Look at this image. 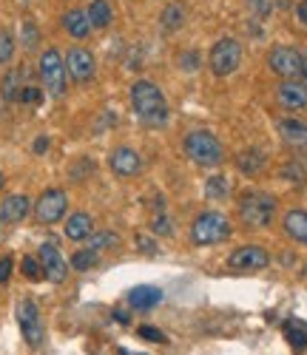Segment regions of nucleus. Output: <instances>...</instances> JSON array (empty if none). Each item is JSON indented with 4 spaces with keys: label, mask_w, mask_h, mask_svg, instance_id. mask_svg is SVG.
Returning a JSON list of instances; mask_svg holds the SVG:
<instances>
[{
    "label": "nucleus",
    "mask_w": 307,
    "mask_h": 355,
    "mask_svg": "<svg viewBox=\"0 0 307 355\" xmlns=\"http://www.w3.org/2000/svg\"><path fill=\"white\" fill-rule=\"evenodd\" d=\"M131 105H134V114L145 125H165L168 123V103H165V94L160 92L157 83L137 80L131 85Z\"/></svg>",
    "instance_id": "nucleus-1"
},
{
    "label": "nucleus",
    "mask_w": 307,
    "mask_h": 355,
    "mask_svg": "<svg viewBox=\"0 0 307 355\" xmlns=\"http://www.w3.org/2000/svg\"><path fill=\"white\" fill-rule=\"evenodd\" d=\"M231 236V222L225 214L219 211H205L194 219L191 225V242L197 248H210V245H219Z\"/></svg>",
    "instance_id": "nucleus-2"
},
{
    "label": "nucleus",
    "mask_w": 307,
    "mask_h": 355,
    "mask_svg": "<svg viewBox=\"0 0 307 355\" xmlns=\"http://www.w3.org/2000/svg\"><path fill=\"white\" fill-rule=\"evenodd\" d=\"M276 214V199L265 191H244L239 196V216L248 227H265L270 225Z\"/></svg>",
    "instance_id": "nucleus-3"
},
{
    "label": "nucleus",
    "mask_w": 307,
    "mask_h": 355,
    "mask_svg": "<svg viewBox=\"0 0 307 355\" xmlns=\"http://www.w3.org/2000/svg\"><path fill=\"white\" fill-rule=\"evenodd\" d=\"M185 154H188L191 162L205 165V168L219 165L222 157H225V154H222V142L213 137L210 131H205V128H197V131H191V134L185 137Z\"/></svg>",
    "instance_id": "nucleus-4"
},
{
    "label": "nucleus",
    "mask_w": 307,
    "mask_h": 355,
    "mask_svg": "<svg viewBox=\"0 0 307 355\" xmlns=\"http://www.w3.org/2000/svg\"><path fill=\"white\" fill-rule=\"evenodd\" d=\"M40 80L46 85V92L51 97H63L66 94V83H69V71H66V60L57 49H46L40 54Z\"/></svg>",
    "instance_id": "nucleus-5"
},
{
    "label": "nucleus",
    "mask_w": 307,
    "mask_h": 355,
    "mask_svg": "<svg viewBox=\"0 0 307 355\" xmlns=\"http://www.w3.org/2000/svg\"><path fill=\"white\" fill-rule=\"evenodd\" d=\"M208 63H210V71L217 74V77H231L242 66V43L233 40V37L219 40L217 46L210 49Z\"/></svg>",
    "instance_id": "nucleus-6"
},
{
    "label": "nucleus",
    "mask_w": 307,
    "mask_h": 355,
    "mask_svg": "<svg viewBox=\"0 0 307 355\" xmlns=\"http://www.w3.org/2000/svg\"><path fill=\"white\" fill-rule=\"evenodd\" d=\"M267 66L282 80H299V77H304V54L290 46H276L267 54Z\"/></svg>",
    "instance_id": "nucleus-7"
},
{
    "label": "nucleus",
    "mask_w": 307,
    "mask_h": 355,
    "mask_svg": "<svg viewBox=\"0 0 307 355\" xmlns=\"http://www.w3.org/2000/svg\"><path fill=\"white\" fill-rule=\"evenodd\" d=\"M17 324H20V333L26 338L28 347H40L43 344V318L40 310L32 299H20L17 302Z\"/></svg>",
    "instance_id": "nucleus-8"
},
{
    "label": "nucleus",
    "mask_w": 307,
    "mask_h": 355,
    "mask_svg": "<svg viewBox=\"0 0 307 355\" xmlns=\"http://www.w3.org/2000/svg\"><path fill=\"white\" fill-rule=\"evenodd\" d=\"M66 211H69V196H66V191L49 188V191L38 199V205H35V219H38L40 225H54V222H60V219L66 216Z\"/></svg>",
    "instance_id": "nucleus-9"
},
{
    "label": "nucleus",
    "mask_w": 307,
    "mask_h": 355,
    "mask_svg": "<svg viewBox=\"0 0 307 355\" xmlns=\"http://www.w3.org/2000/svg\"><path fill=\"white\" fill-rule=\"evenodd\" d=\"M40 264H43V273L51 284H63L66 276H69V261L63 259V253H60V248L54 242H43L40 245V253H38Z\"/></svg>",
    "instance_id": "nucleus-10"
},
{
    "label": "nucleus",
    "mask_w": 307,
    "mask_h": 355,
    "mask_svg": "<svg viewBox=\"0 0 307 355\" xmlns=\"http://www.w3.org/2000/svg\"><path fill=\"white\" fill-rule=\"evenodd\" d=\"M63 60H66V71H69V77L74 83H88L91 77H94V71H97L94 54H91L88 49H83V46L69 49V54L63 57Z\"/></svg>",
    "instance_id": "nucleus-11"
},
{
    "label": "nucleus",
    "mask_w": 307,
    "mask_h": 355,
    "mask_svg": "<svg viewBox=\"0 0 307 355\" xmlns=\"http://www.w3.org/2000/svg\"><path fill=\"white\" fill-rule=\"evenodd\" d=\"M228 264L233 270H265L270 264V256L265 248H256V245H248V248H239L228 256Z\"/></svg>",
    "instance_id": "nucleus-12"
},
{
    "label": "nucleus",
    "mask_w": 307,
    "mask_h": 355,
    "mask_svg": "<svg viewBox=\"0 0 307 355\" xmlns=\"http://www.w3.org/2000/svg\"><path fill=\"white\" fill-rule=\"evenodd\" d=\"M276 100L285 111H304L307 108V85L301 80H282L276 88Z\"/></svg>",
    "instance_id": "nucleus-13"
},
{
    "label": "nucleus",
    "mask_w": 307,
    "mask_h": 355,
    "mask_svg": "<svg viewBox=\"0 0 307 355\" xmlns=\"http://www.w3.org/2000/svg\"><path fill=\"white\" fill-rule=\"evenodd\" d=\"M108 165H111V171L119 176V180H131V176H137L140 171H142V159H140V154L134 151V148H117V151L111 154V159H108Z\"/></svg>",
    "instance_id": "nucleus-14"
},
{
    "label": "nucleus",
    "mask_w": 307,
    "mask_h": 355,
    "mask_svg": "<svg viewBox=\"0 0 307 355\" xmlns=\"http://www.w3.org/2000/svg\"><path fill=\"white\" fill-rule=\"evenodd\" d=\"M26 214H28V196H23V193L6 196L3 202H0V227H9V225L23 222Z\"/></svg>",
    "instance_id": "nucleus-15"
},
{
    "label": "nucleus",
    "mask_w": 307,
    "mask_h": 355,
    "mask_svg": "<svg viewBox=\"0 0 307 355\" xmlns=\"http://www.w3.org/2000/svg\"><path fill=\"white\" fill-rule=\"evenodd\" d=\"M279 134L293 148H304L307 145V123L293 120V116H285V120H279Z\"/></svg>",
    "instance_id": "nucleus-16"
},
{
    "label": "nucleus",
    "mask_w": 307,
    "mask_h": 355,
    "mask_svg": "<svg viewBox=\"0 0 307 355\" xmlns=\"http://www.w3.org/2000/svg\"><path fill=\"white\" fill-rule=\"evenodd\" d=\"M163 299V290L160 287H148V284H140L134 290H128V304L134 310H151L154 304H160Z\"/></svg>",
    "instance_id": "nucleus-17"
},
{
    "label": "nucleus",
    "mask_w": 307,
    "mask_h": 355,
    "mask_svg": "<svg viewBox=\"0 0 307 355\" xmlns=\"http://www.w3.org/2000/svg\"><path fill=\"white\" fill-rule=\"evenodd\" d=\"M63 28L74 37V40H85L91 35V20L83 9H72L63 15Z\"/></svg>",
    "instance_id": "nucleus-18"
},
{
    "label": "nucleus",
    "mask_w": 307,
    "mask_h": 355,
    "mask_svg": "<svg viewBox=\"0 0 307 355\" xmlns=\"http://www.w3.org/2000/svg\"><path fill=\"white\" fill-rule=\"evenodd\" d=\"M94 233V222H91V216L88 214H72L69 219H66V236L72 242H83V239H88V236Z\"/></svg>",
    "instance_id": "nucleus-19"
},
{
    "label": "nucleus",
    "mask_w": 307,
    "mask_h": 355,
    "mask_svg": "<svg viewBox=\"0 0 307 355\" xmlns=\"http://www.w3.org/2000/svg\"><path fill=\"white\" fill-rule=\"evenodd\" d=\"M236 165H239V171H242L244 176H256V173L265 171V165H267V154L259 151V148H251V151H242V154L236 157Z\"/></svg>",
    "instance_id": "nucleus-20"
},
{
    "label": "nucleus",
    "mask_w": 307,
    "mask_h": 355,
    "mask_svg": "<svg viewBox=\"0 0 307 355\" xmlns=\"http://www.w3.org/2000/svg\"><path fill=\"white\" fill-rule=\"evenodd\" d=\"M282 225H285V233L290 239L307 245V211H288Z\"/></svg>",
    "instance_id": "nucleus-21"
},
{
    "label": "nucleus",
    "mask_w": 307,
    "mask_h": 355,
    "mask_svg": "<svg viewBox=\"0 0 307 355\" xmlns=\"http://www.w3.org/2000/svg\"><path fill=\"white\" fill-rule=\"evenodd\" d=\"M85 15L91 20V28H108L114 23V9H111L108 0H91Z\"/></svg>",
    "instance_id": "nucleus-22"
},
{
    "label": "nucleus",
    "mask_w": 307,
    "mask_h": 355,
    "mask_svg": "<svg viewBox=\"0 0 307 355\" xmlns=\"http://www.w3.org/2000/svg\"><path fill=\"white\" fill-rule=\"evenodd\" d=\"M228 193H231V180L225 173L208 176V182H205V196L208 199H228Z\"/></svg>",
    "instance_id": "nucleus-23"
},
{
    "label": "nucleus",
    "mask_w": 307,
    "mask_h": 355,
    "mask_svg": "<svg viewBox=\"0 0 307 355\" xmlns=\"http://www.w3.org/2000/svg\"><path fill=\"white\" fill-rule=\"evenodd\" d=\"M285 338L290 341L293 349H304L307 347V324H301V321H285Z\"/></svg>",
    "instance_id": "nucleus-24"
},
{
    "label": "nucleus",
    "mask_w": 307,
    "mask_h": 355,
    "mask_svg": "<svg viewBox=\"0 0 307 355\" xmlns=\"http://www.w3.org/2000/svg\"><path fill=\"white\" fill-rule=\"evenodd\" d=\"M163 26H165V32H179V28L185 26V9H182L179 3L165 6V12H163Z\"/></svg>",
    "instance_id": "nucleus-25"
},
{
    "label": "nucleus",
    "mask_w": 307,
    "mask_h": 355,
    "mask_svg": "<svg viewBox=\"0 0 307 355\" xmlns=\"http://www.w3.org/2000/svg\"><path fill=\"white\" fill-rule=\"evenodd\" d=\"M23 85H28V83H23V69L9 71L6 80H3V97H6L9 103H15V100L20 97V92H23Z\"/></svg>",
    "instance_id": "nucleus-26"
},
{
    "label": "nucleus",
    "mask_w": 307,
    "mask_h": 355,
    "mask_svg": "<svg viewBox=\"0 0 307 355\" xmlns=\"http://www.w3.org/2000/svg\"><path fill=\"white\" fill-rule=\"evenodd\" d=\"M119 245V236L114 230H103V233H91L88 236V248L100 253V250H108V248H117Z\"/></svg>",
    "instance_id": "nucleus-27"
},
{
    "label": "nucleus",
    "mask_w": 307,
    "mask_h": 355,
    "mask_svg": "<svg viewBox=\"0 0 307 355\" xmlns=\"http://www.w3.org/2000/svg\"><path fill=\"white\" fill-rule=\"evenodd\" d=\"M97 261H100V253H94L91 248H85V250H77V253L72 256V268L80 270V273H85V270H91V268H97Z\"/></svg>",
    "instance_id": "nucleus-28"
},
{
    "label": "nucleus",
    "mask_w": 307,
    "mask_h": 355,
    "mask_svg": "<svg viewBox=\"0 0 307 355\" xmlns=\"http://www.w3.org/2000/svg\"><path fill=\"white\" fill-rule=\"evenodd\" d=\"M20 273H23L28 282H40V279H46V273H43V264H40V259H35V256H26V259H23V264H20Z\"/></svg>",
    "instance_id": "nucleus-29"
},
{
    "label": "nucleus",
    "mask_w": 307,
    "mask_h": 355,
    "mask_svg": "<svg viewBox=\"0 0 307 355\" xmlns=\"http://www.w3.org/2000/svg\"><path fill=\"white\" fill-rule=\"evenodd\" d=\"M15 35L12 32H0V66H9L12 63V57H15Z\"/></svg>",
    "instance_id": "nucleus-30"
},
{
    "label": "nucleus",
    "mask_w": 307,
    "mask_h": 355,
    "mask_svg": "<svg viewBox=\"0 0 307 355\" xmlns=\"http://www.w3.org/2000/svg\"><path fill=\"white\" fill-rule=\"evenodd\" d=\"M151 230L157 233V236H171V233H174V225H171V219L163 214V199L157 202V216L151 219Z\"/></svg>",
    "instance_id": "nucleus-31"
},
{
    "label": "nucleus",
    "mask_w": 307,
    "mask_h": 355,
    "mask_svg": "<svg viewBox=\"0 0 307 355\" xmlns=\"http://www.w3.org/2000/svg\"><path fill=\"white\" fill-rule=\"evenodd\" d=\"M20 40H23V49H28V51H32V49L40 43V32H38V26H35L32 20H23V26H20Z\"/></svg>",
    "instance_id": "nucleus-32"
},
{
    "label": "nucleus",
    "mask_w": 307,
    "mask_h": 355,
    "mask_svg": "<svg viewBox=\"0 0 307 355\" xmlns=\"http://www.w3.org/2000/svg\"><path fill=\"white\" fill-rule=\"evenodd\" d=\"M20 103H26V105H40V100H43V92H40V85H23V92H20V97H17Z\"/></svg>",
    "instance_id": "nucleus-33"
},
{
    "label": "nucleus",
    "mask_w": 307,
    "mask_h": 355,
    "mask_svg": "<svg viewBox=\"0 0 307 355\" xmlns=\"http://www.w3.org/2000/svg\"><path fill=\"white\" fill-rule=\"evenodd\" d=\"M282 176H285V180H290V182H304L307 180V171L299 162H290V165L282 168Z\"/></svg>",
    "instance_id": "nucleus-34"
},
{
    "label": "nucleus",
    "mask_w": 307,
    "mask_h": 355,
    "mask_svg": "<svg viewBox=\"0 0 307 355\" xmlns=\"http://www.w3.org/2000/svg\"><path fill=\"white\" fill-rule=\"evenodd\" d=\"M137 333H140V338H145V341L165 344V336H163V330H157V327H148V324H142V327H140Z\"/></svg>",
    "instance_id": "nucleus-35"
},
{
    "label": "nucleus",
    "mask_w": 307,
    "mask_h": 355,
    "mask_svg": "<svg viewBox=\"0 0 307 355\" xmlns=\"http://www.w3.org/2000/svg\"><path fill=\"white\" fill-rule=\"evenodd\" d=\"M182 69L185 71H197L199 69V51H182Z\"/></svg>",
    "instance_id": "nucleus-36"
},
{
    "label": "nucleus",
    "mask_w": 307,
    "mask_h": 355,
    "mask_svg": "<svg viewBox=\"0 0 307 355\" xmlns=\"http://www.w3.org/2000/svg\"><path fill=\"white\" fill-rule=\"evenodd\" d=\"M12 268H15L12 256H3V259H0V284H3V282H9V276H12Z\"/></svg>",
    "instance_id": "nucleus-37"
},
{
    "label": "nucleus",
    "mask_w": 307,
    "mask_h": 355,
    "mask_svg": "<svg viewBox=\"0 0 307 355\" xmlns=\"http://www.w3.org/2000/svg\"><path fill=\"white\" fill-rule=\"evenodd\" d=\"M137 245H140V250L142 253H157V245H154V239H148V236H137Z\"/></svg>",
    "instance_id": "nucleus-38"
},
{
    "label": "nucleus",
    "mask_w": 307,
    "mask_h": 355,
    "mask_svg": "<svg viewBox=\"0 0 307 355\" xmlns=\"http://www.w3.org/2000/svg\"><path fill=\"white\" fill-rule=\"evenodd\" d=\"M296 17H299L301 26H307V0H301V3L296 6Z\"/></svg>",
    "instance_id": "nucleus-39"
},
{
    "label": "nucleus",
    "mask_w": 307,
    "mask_h": 355,
    "mask_svg": "<svg viewBox=\"0 0 307 355\" xmlns=\"http://www.w3.org/2000/svg\"><path fill=\"white\" fill-rule=\"evenodd\" d=\"M46 148H49V139H46V137L35 139V154H46Z\"/></svg>",
    "instance_id": "nucleus-40"
},
{
    "label": "nucleus",
    "mask_w": 307,
    "mask_h": 355,
    "mask_svg": "<svg viewBox=\"0 0 307 355\" xmlns=\"http://www.w3.org/2000/svg\"><path fill=\"white\" fill-rule=\"evenodd\" d=\"M114 318H117L119 324H128V321H131V315H128V313H122V310H114Z\"/></svg>",
    "instance_id": "nucleus-41"
},
{
    "label": "nucleus",
    "mask_w": 307,
    "mask_h": 355,
    "mask_svg": "<svg viewBox=\"0 0 307 355\" xmlns=\"http://www.w3.org/2000/svg\"><path fill=\"white\" fill-rule=\"evenodd\" d=\"M119 355H134V352H126V349H119Z\"/></svg>",
    "instance_id": "nucleus-42"
},
{
    "label": "nucleus",
    "mask_w": 307,
    "mask_h": 355,
    "mask_svg": "<svg viewBox=\"0 0 307 355\" xmlns=\"http://www.w3.org/2000/svg\"><path fill=\"white\" fill-rule=\"evenodd\" d=\"M304 77H307V57H304Z\"/></svg>",
    "instance_id": "nucleus-43"
},
{
    "label": "nucleus",
    "mask_w": 307,
    "mask_h": 355,
    "mask_svg": "<svg viewBox=\"0 0 307 355\" xmlns=\"http://www.w3.org/2000/svg\"><path fill=\"white\" fill-rule=\"evenodd\" d=\"M0 185H3V180H0Z\"/></svg>",
    "instance_id": "nucleus-44"
}]
</instances>
